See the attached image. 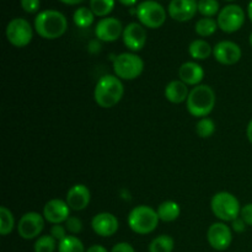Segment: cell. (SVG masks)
Returning a JSON list of instances; mask_svg holds the SVG:
<instances>
[{
	"label": "cell",
	"mask_w": 252,
	"mask_h": 252,
	"mask_svg": "<svg viewBox=\"0 0 252 252\" xmlns=\"http://www.w3.org/2000/svg\"><path fill=\"white\" fill-rule=\"evenodd\" d=\"M68 29V20L58 10H43L34 17V30L44 39H57Z\"/></svg>",
	"instance_id": "1"
},
{
	"label": "cell",
	"mask_w": 252,
	"mask_h": 252,
	"mask_svg": "<svg viewBox=\"0 0 252 252\" xmlns=\"http://www.w3.org/2000/svg\"><path fill=\"white\" fill-rule=\"evenodd\" d=\"M125 95V86L122 80L116 75H103L96 83L94 90L95 102L102 108H111L117 105Z\"/></svg>",
	"instance_id": "2"
},
{
	"label": "cell",
	"mask_w": 252,
	"mask_h": 252,
	"mask_svg": "<svg viewBox=\"0 0 252 252\" xmlns=\"http://www.w3.org/2000/svg\"><path fill=\"white\" fill-rule=\"evenodd\" d=\"M216 93L211 86L197 85L189 91L186 101L187 111L193 117H208L216 106Z\"/></svg>",
	"instance_id": "3"
},
{
	"label": "cell",
	"mask_w": 252,
	"mask_h": 252,
	"mask_svg": "<svg viewBox=\"0 0 252 252\" xmlns=\"http://www.w3.org/2000/svg\"><path fill=\"white\" fill-rule=\"evenodd\" d=\"M128 225L133 233L138 235H148L159 225V216L155 209L149 206H137L128 214Z\"/></svg>",
	"instance_id": "4"
},
{
	"label": "cell",
	"mask_w": 252,
	"mask_h": 252,
	"mask_svg": "<svg viewBox=\"0 0 252 252\" xmlns=\"http://www.w3.org/2000/svg\"><path fill=\"white\" fill-rule=\"evenodd\" d=\"M211 209L221 221H233L240 217L241 207L239 199L230 192L221 191L214 194L211 201Z\"/></svg>",
	"instance_id": "5"
},
{
	"label": "cell",
	"mask_w": 252,
	"mask_h": 252,
	"mask_svg": "<svg viewBox=\"0 0 252 252\" xmlns=\"http://www.w3.org/2000/svg\"><path fill=\"white\" fill-rule=\"evenodd\" d=\"M143 70L144 62L135 53H121L113 61V71L121 80H134L142 75Z\"/></svg>",
	"instance_id": "6"
},
{
	"label": "cell",
	"mask_w": 252,
	"mask_h": 252,
	"mask_svg": "<svg viewBox=\"0 0 252 252\" xmlns=\"http://www.w3.org/2000/svg\"><path fill=\"white\" fill-rule=\"evenodd\" d=\"M138 20L148 29H159L166 21V10L154 0H145L135 9Z\"/></svg>",
	"instance_id": "7"
},
{
	"label": "cell",
	"mask_w": 252,
	"mask_h": 252,
	"mask_svg": "<svg viewBox=\"0 0 252 252\" xmlns=\"http://www.w3.org/2000/svg\"><path fill=\"white\" fill-rule=\"evenodd\" d=\"M5 34H6V39L10 44L17 47V48H22V47H26L27 44H30V42L32 41L33 30L26 19L16 17L7 24Z\"/></svg>",
	"instance_id": "8"
},
{
	"label": "cell",
	"mask_w": 252,
	"mask_h": 252,
	"mask_svg": "<svg viewBox=\"0 0 252 252\" xmlns=\"http://www.w3.org/2000/svg\"><path fill=\"white\" fill-rule=\"evenodd\" d=\"M217 22L221 31L225 33H233L243 27L245 22V12L239 5L229 4L219 11Z\"/></svg>",
	"instance_id": "9"
},
{
	"label": "cell",
	"mask_w": 252,
	"mask_h": 252,
	"mask_svg": "<svg viewBox=\"0 0 252 252\" xmlns=\"http://www.w3.org/2000/svg\"><path fill=\"white\" fill-rule=\"evenodd\" d=\"M44 217L37 212L25 213L17 223V233L25 240L38 238L44 229Z\"/></svg>",
	"instance_id": "10"
},
{
	"label": "cell",
	"mask_w": 252,
	"mask_h": 252,
	"mask_svg": "<svg viewBox=\"0 0 252 252\" xmlns=\"http://www.w3.org/2000/svg\"><path fill=\"white\" fill-rule=\"evenodd\" d=\"M207 240L212 249L217 251H224L229 249L233 241V231L230 226L224 221L213 223L207 231Z\"/></svg>",
	"instance_id": "11"
},
{
	"label": "cell",
	"mask_w": 252,
	"mask_h": 252,
	"mask_svg": "<svg viewBox=\"0 0 252 252\" xmlns=\"http://www.w3.org/2000/svg\"><path fill=\"white\" fill-rule=\"evenodd\" d=\"M243 52L239 44L233 41H220L213 47V57L223 65H234L241 59Z\"/></svg>",
	"instance_id": "12"
},
{
	"label": "cell",
	"mask_w": 252,
	"mask_h": 252,
	"mask_svg": "<svg viewBox=\"0 0 252 252\" xmlns=\"http://www.w3.org/2000/svg\"><path fill=\"white\" fill-rule=\"evenodd\" d=\"M122 22L116 17H103L96 24L95 36L98 41L115 42L123 34Z\"/></svg>",
	"instance_id": "13"
},
{
	"label": "cell",
	"mask_w": 252,
	"mask_h": 252,
	"mask_svg": "<svg viewBox=\"0 0 252 252\" xmlns=\"http://www.w3.org/2000/svg\"><path fill=\"white\" fill-rule=\"evenodd\" d=\"M123 43L129 51L139 52L147 43V31L142 24L130 22L123 30Z\"/></svg>",
	"instance_id": "14"
},
{
	"label": "cell",
	"mask_w": 252,
	"mask_h": 252,
	"mask_svg": "<svg viewBox=\"0 0 252 252\" xmlns=\"http://www.w3.org/2000/svg\"><path fill=\"white\" fill-rule=\"evenodd\" d=\"M91 228H93L94 233L97 234L101 238H110L117 233L120 223L112 213L102 212L94 217L91 220Z\"/></svg>",
	"instance_id": "15"
},
{
	"label": "cell",
	"mask_w": 252,
	"mask_h": 252,
	"mask_svg": "<svg viewBox=\"0 0 252 252\" xmlns=\"http://www.w3.org/2000/svg\"><path fill=\"white\" fill-rule=\"evenodd\" d=\"M70 211L68 203L63 199L54 198L47 202L43 207V217L48 223L62 224L65 223L66 219L70 217Z\"/></svg>",
	"instance_id": "16"
},
{
	"label": "cell",
	"mask_w": 252,
	"mask_h": 252,
	"mask_svg": "<svg viewBox=\"0 0 252 252\" xmlns=\"http://www.w3.org/2000/svg\"><path fill=\"white\" fill-rule=\"evenodd\" d=\"M197 10L198 2L196 0H171L167 7L170 17L179 22H186L193 19Z\"/></svg>",
	"instance_id": "17"
},
{
	"label": "cell",
	"mask_w": 252,
	"mask_h": 252,
	"mask_svg": "<svg viewBox=\"0 0 252 252\" xmlns=\"http://www.w3.org/2000/svg\"><path fill=\"white\" fill-rule=\"evenodd\" d=\"M91 201L90 189L83 184H76L66 192L65 202L71 211H84Z\"/></svg>",
	"instance_id": "18"
},
{
	"label": "cell",
	"mask_w": 252,
	"mask_h": 252,
	"mask_svg": "<svg viewBox=\"0 0 252 252\" xmlns=\"http://www.w3.org/2000/svg\"><path fill=\"white\" fill-rule=\"evenodd\" d=\"M179 78L189 86L201 85L204 78V70L197 62H185L179 68Z\"/></svg>",
	"instance_id": "19"
},
{
	"label": "cell",
	"mask_w": 252,
	"mask_h": 252,
	"mask_svg": "<svg viewBox=\"0 0 252 252\" xmlns=\"http://www.w3.org/2000/svg\"><path fill=\"white\" fill-rule=\"evenodd\" d=\"M164 95L166 100L171 103H182L187 101L189 95V85L181 80H172L165 86Z\"/></svg>",
	"instance_id": "20"
},
{
	"label": "cell",
	"mask_w": 252,
	"mask_h": 252,
	"mask_svg": "<svg viewBox=\"0 0 252 252\" xmlns=\"http://www.w3.org/2000/svg\"><path fill=\"white\" fill-rule=\"evenodd\" d=\"M158 216L161 221L165 223H170V221H175L181 214V208L180 204L175 201H165L158 207L157 209Z\"/></svg>",
	"instance_id": "21"
},
{
	"label": "cell",
	"mask_w": 252,
	"mask_h": 252,
	"mask_svg": "<svg viewBox=\"0 0 252 252\" xmlns=\"http://www.w3.org/2000/svg\"><path fill=\"white\" fill-rule=\"evenodd\" d=\"M189 53L194 61H204L213 54V48L204 39H194L189 43Z\"/></svg>",
	"instance_id": "22"
},
{
	"label": "cell",
	"mask_w": 252,
	"mask_h": 252,
	"mask_svg": "<svg viewBox=\"0 0 252 252\" xmlns=\"http://www.w3.org/2000/svg\"><path fill=\"white\" fill-rule=\"evenodd\" d=\"M175 248L174 239L170 235H159L149 244V252H172Z\"/></svg>",
	"instance_id": "23"
},
{
	"label": "cell",
	"mask_w": 252,
	"mask_h": 252,
	"mask_svg": "<svg viewBox=\"0 0 252 252\" xmlns=\"http://www.w3.org/2000/svg\"><path fill=\"white\" fill-rule=\"evenodd\" d=\"M15 228V218L12 212L5 206L0 207V234L2 236H6L14 230Z\"/></svg>",
	"instance_id": "24"
},
{
	"label": "cell",
	"mask_w": 252,
	"mask_h": 252,
	"mask_svg": "<svg viewBox=\"0 0 252 252\" xmlns=\"http://www.w3.org/2000/svg\"><path fill=\"white\" fill-rule=\"evenodd\" d=\"M74 24L78 27H81V29H86V27L91 26L95 20V15L91 11V9L85 6H81L79 9L75 10L73 15Z\"/></svg>",
	"instance_id": "25"
},
{
	"label": "cell",
	"mask_w": 252,
	"mask_h": 252,
	"mask_svg": "<svg viewBox=\"0 0 252 252\" xmlns=\"http://www.w3.org/2000/svg\"><path fill=\"white\" fill-rule=\"evenodd\" d=\"M58 252H86L83 241L74 235H68L59 241Z\"/></svg>",
	"instance_id": "26"
},
{
	"label": "cell",
	"mask_w": 252,
	"mask_h": 252,
	"mask_svg": "<svg viewBox=\"0 0 252 252\" xmlns=\"http://www.w3.org/2000/svg\"><path fill=\"white\" fill-rule=\"evenodd\" d=\"M218 29V22L212 17H203L196 22L194 31L201 37H209L214 33Z\"/></svg>",
	"instance_id": "27"
},
{
	"label": "cell",
	"mask_w": 252,
	"mask_h": 252,
	"mask_svg": "<svg viewBox=\"0 0 252 252\" xmlns=\"http://www.w3.org/2000/svg\"><path fill=\"white\" fill-rule=\"evenodd\" d=\"M115 7V0H90V9L95 16L106 17Z\"/></svg>",
	"instance_id": "28"
},
{
	"label": "cell",
	"mask_w": 252,
	"mask_h": 252,
	"mask_svg": "<svg viewBox=\"0 0 252 252\" xmlns=\"http://www.w3.org/2000/svg\"><path fill=\"white\" fill-rule=\"evenodd\" d=\"M57 248V240L52 235L39 236L33 245L34 252H54Z\"/></svg>",
	"instance_id": "29"
},
{
	"label": "cell",
	"mask_w": 252,
	"mask_h": 252,
	"mask_svg": "<svg viewBox=\"0 0 252 252\" xmlns=\"http://www.w3.org/2000/svg\"><path fill=\"white\" fill-rule=\"evenodd\" d=\"M196 132L203 139L212 137L214 132H216V123H214L213 120L208 117L201 118L196 125Z\"/></svg>",
	"instance_id": "30"
},
{
	"label": "cell",
	"mask_w": 252,
	"mask_h": 252,
	"mask_svg": "<svg viewBox=\"0 0 252 252\" xmlns=\"http://www.w3.org/2000/svg\"><path fill=\"white\" fill-rule=\"evenodd\" d=\"M198 11L204 17H212L219 14V2L218 0H199Z\"/></svg>",
	"instance_id": "31"
},
{
	"label": "cell",
	"mask_w": 252,
	"mask_h": 252,
	"mask_svg": "<svg viewBox=\"0 0 252 252\" xmlns=\"http://www.w3.org/2000/svg\"><path fill=\"white\" fill-rule=\"evenodd\" d=\"M64 224H65L66 230L70 234H73V235H76V234L81 233V230H83V221L78 217L70 216Z\"/></svg>",
	"instance_id": "32"
},
{
	"label": "cell",
	"mask_w": 252,
	"mask_h": 252,
	"mask_svg": "<svg viewBox=\"0 0 252 252\" xmlns=\"http://www.w3.org/2000/svg\"><path fill=\"white\" fill-rule=\"evenodd\" d=\"M20 4H21L24 11L29 12V14H34L38 11L41 0H20Z\"/></svg>",
	"instance_id": "33"
},
{
	"label": "cell",
	"mask_w": 252,
	"mask_h": 252,
	"mask_svg": "<svg viewBox=\"0 0 252 252\" xmlns=\"http://www.w3.org/2000/svg\"><path fill=\"white\" fill-rule=\"evenodd\" d=\"M66 231H68L66 228L62 225V224H54L51 228V235L53 236L57 241H61L63 240L65 236H68L66 235Z\"/></svg>",
	"instance_id": "34"
},
{
	"label": "cell",
	"mask_w": 252,
	"mask_h": 252,
	"mask_svg": "<svg viewBox=\"0 0 252 252\" xmlns=\"http://www.w3.org/2000/svg\"><path fill=\"white\" fill-rule=\"evenodd\" d=\"M240 217L248 225L252 226V203H248L241 208Z\"/></svg>",
	"instance_id": "35"
},
{
	"label": "cell",
	"mask_w": 252,
	"mask_h": 252,
	"mask_svg": "<svg viewBox=\"0 0 252 252\" xmlns=\"http://www.w3.org/2000/svg\"><path fill=\"white\" fill-rule=\"evenodd\" d=\"M246 225H248V224L241 219V217H239L235 220L231 221V230H234L235 233H244L246 229Z\"/></svg>",
	"instance_id": "36"
},
{
	"label": "cell",
	"mask_w": 252,
	"mask_h": 252,
	"mask_svg": "<svg viewBox=\"0 0 252 252\" xmlns=\"http://www.w3.org/2000/svg\"><path fill=\"white\" fill-rule=\"evenodd\" d=\"M110 252H135L134 248L128 243H118L111 249Z\"/></svg>",
	"instance_id": "37"
},
{
	"label": "cell",
	"mask_w": 252,
	"mask_h": 252,
	"mask_svg": "<svg viewBox=\"0 0 252 252\" xmlns=\"http://www.w3.org/2000/svg\"><path fill=\"white\" fill-rule=\"evenodd\" d=\"M86 252H108L107 249L103 248L102 245H93L86 250Z\"/></svg>",
	"instance_id": "38"
},
{
	"label": "cell",
	"mask_w": 252,
	"mask_h": 252,
	"mask_svg": "<svg viewBox=\"0 0 252 252\" xmlns=\"http://www.w3.org/2000/svg\"><path fill=\"white\" fill-rule=\"evenodd\" d=\"M246 137H248L249 142L252 144V120L249 122L248 128H246Z\"/></svg>",
	"instance_id": "39"
},
{
	"label": "cell",
	"mask_w": 252,
	"mask_h": 252,
	"mask_svg": "<svg viewBox=\"0 0 252 252\" xmlns=\"http://www.w3.org/2000/svg\"><path fill=\"white\" fill-rule=\"evenodd\" d=\"M118 1L125 5V6H133V5L137 4L138 0H118Z\"/></svg>",
	"instance_id": "40"
},
{
	"label": "cell",
	"mask_w": 252,
	"mask_h": 252,
	"mask_svg": "<svg viewBox=\"0 0 252 252\" xmlns=\"http://www.w3.org/2000/svg\"><path fill=\"white\" fill-rule=\"evenodd\" d=\"M61 1L65 5H78L83 2L84 0H61Z\"/></svg>",
	"instance_id": "41"
},
{
	"label": "cell",
	"mask_w": 252,
	"mask_h": 252,
	"mask_svg": "<svg viewBox=\"0 0 252 252\" xmlns=\"http://www.w3.org/2000/svg\"><path fill=\"white\" fill-rule=\"evenodd\" d=\"M248 15H249V19L252 22V0L249 2V6H248Z\"/></svg>",
	"instance_id": "42"
},
{
	"label": "cell",
	"mask_w": 252,
	"mask_h": 252,
	"mask_svg": "<svg viewBox=\"0 0 252 252\" xmlns=\"http://www.w3.org/2000/svg\"><path fill=\"white\" fill-rule=\"evenodd\" d=\"M249 42H250V44H251V47H252V32L250 33V37H249Z\"/></svg>",
	"instance_id": "43"
},
{
	"label": "cell",
	"mask_w": 252,
	"mask_h": 252,
	"mask_svg": "<svg viewBox=\"0 0 252 252\" xmlns=\"http://www.w3.org/2000/svg\"><path fill=\"white\" fill-rule=\"evenodd\" d=\"M226 1H234V0H226Z\"/></svg>",
	"instance_id": "44"
}]
</instances>
